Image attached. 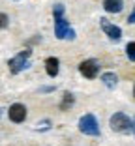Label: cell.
Wrapping results in <instances>:
<instances>
[{
	"mask_svg": "<svg viewBox=\"0 0 135 146\" xmlns=\"http://www.w3.org/2000/svg\"><path fill=\"white\" fill-rule=\"evenodd\" d=\"M8 114H9V120L11 122L21 124V122H25V118H26V107L21 105V103H13L11 107H9Z\"/></svg>",
	"mask_w": 135,
	"mask_h": 146,
	"instance_id": "6",
	"label": "cell"
},
{
	"mask_svg": "<svg viewBox=\"0 0 135 146\" xmlns=\"http://www.w3.org/2000/svg\"><path fill=\"white\" fill-rule=\"evenodd\" d=\"M133 96H135V86H133Z\"/></svg>",
	"mask_w": 135,
	"mask_h": 146,
	"instance_id": "18",
	"label": "cell"
},
{
	"mask_svg": "<svg viewBox=\"0 0 135 146\" xmlns=\"http://www.w3.org/2000/svg\"><path fill=\"white\" fill-rule=\"evenodd\" d=\"M53 15H55V19H62V15H64V4H55Z\"/></svg>",
	"mask_w": 135,
	"mask_h": 146,
	"instance_id": "13",
	"label": "cell"
},
{
	"mask_svg": "<svg viewBox=\"0 0 135 146\" xmlns=\"http://www.w3.org/2000/svg\"><path fill=\"white\" fill-rule=\"evenodd\" d=\"M109 124H111V129H113V131H118V133H126V131L133 129V122H131L124 112H114V114L111 116Z\"/></svg>",
	"mask_w": 135,
	"mask_h": 146,
	"instance_id": "1",
	"label": "cell"
},
{
	"mask_svg": "<svg viewBox=\"0 0 135 146\" xmlns=\"http://www.w3.org/2000/svg\"><path fill=\"white\" fill-rule=\"evenodd\" d=\"M79 129H81V133H84V135H92V137H98V135H100V125H98V120H96L94 114L81 116Z\"/></svg>",
	"mask_w": 135,
	"mask_h": 146,
	"instance_id": "2",
	"label": "cell"
},
{
	"mask_svg": "<svg viewBox=\"0 0 135 146\" xmlns=\"http://www.w3.org/2000/svg\"><path fill=\"white\" fill-rule=\"evenodd\" d=\"M122 8H124L122 0H103V9L107 13H118L122 11Z\"/></svg>",
	"mask_w": 135,
	"mask_h": 146,
	"instance_id": "9",
	"label": "cell"
},
{
	"mask_svg": "<svg viewBox=\"0 0 135 146\" xmlns=\"http://www.w3.org/2000/svg\"><path fill=\"white\" fill-rule=\"evenodd\" d=\"M58 64H60V62H58V58H55V56H49L47 60H45V71H47L49 77L55 79L58 75Z\"/></svg>",
	"mask_w": 135,
	"mask_h": 146,
	"instance_id": "8",
	"label": "cell"
},
{
	"mask_svg": "<svg viewBox=\"0 0 135 146\" xmlns=\"http://www.w3.org/2000/svg\"><path fill=\"white\" fill-rule=\"evenodd\" d=\"M51 127V122L49 120H43V122H38L36 124V129H49Z\"/></svg>",
	"mask_w": 135,
	"mask_h": 146,
	"instance_id": "15",
	"label": "cell"
},
{
	"mask_svg": "<svg viewBox=\"0 0 135 146\" xmlns=\"http://www.w3.org/2000/svg\"><path fill=\"white\" fill-rule=\"evenodd\" d=\"M133 133H135V122H133Z\"/></svg>",
	"mask_w": 135,
	"mask_h": 146,
	"instance_id": "17",
	"label": "cell"
},
{
	"mask_svg": "<svg viewBox=\"0 0 135 146\" xmlns=\"http://www.w3.org/2000/svg\"><path fill=\"white\" fill-rule=\"evenodd\" d=\"M101 81H103V84L107 86V88H114L116 86V82H118V77L114 75V73H103L101 75Z\"/></svg>",
	"mask_w": 135,
	"mask_h": 146,
	"instance_id": "10",
	"label": "cell"
},
{
	"mask_svg": "<svg viewBox=\"0 0 135 146\" xmlns=\"http://www.w3.org/2000/svg\"><path fill=\"white\" fill-rule=\"evenodd\" d=\"M30 49H25V51H21L17 56H13L11 60L8 62L9 66V73H13V75H17V73H21L25 68H28V56H30Z\"/></svg>",
	"mask_w": 135,
	"mask_h": 146,
	"instance_id": "3",
	"label": "cell"
},
{
	"mask_svg": "<svg viewBox=\"0 0 135 146\" xmlns=\"http://www.w3.org/2000/svg\"><path fill=\"white\" fill-rule=\"evenodd\" d=\"M126 56L131 62H135V41H130L126 45Z\"/></svg>",
	"mask_w": 135,
	"mask_h": 146,
	"instance_id": "12",
	"label": "cell"
},
{
	"mask_svg": "<svg viewBox=\"0 0 135 146\" xmlns=\"http://www.w3.org/2000/svg\"><path fill=\"white\" fill-rule=\"evenodd\" d=\"M55 36L58 39H75V32L70 28V23L62 19H55Z\"/></svg>",
	"mask_w": 135,
	"mask_h": 146,
	"instance_id": "4",
	"label": "cell"
},
{
	"mask_svg": "<svg viewBox=\"0 0 135 146\" xmlns=\"http://www.w3.org/2000/svg\"><path fill=\"white\" fill-rule=\"evenodd\" d=\"M71 105H73V94L71 92H64V101L60 103V109L62 111H68Z\"/></svg>",
	"mask_w": 135,
	"mask_h": 146,
	"instance_id": "11",
	"label": "cell"
},
{
	"mask_svg": "<svg viewBox=\"0 0 135 146\" xmlns=\"http://www.w3.org/2000/svg\"><path fill=\"white\" fill-rule=\"evenodd\" d=\"M128 23H131V25L135 23V6H133V11L130 13V17H128Z\"/></svg>",
	"mask_w": 135,
	"mask_h": 146,
	"instance_id": "16",
	"label": "cell"
},
{
	"mask_svg": "<svg viewBox=\"0 0 135 146\" xmlns=\"http://www.w3.org/2000/svg\"><path fill=\"white\" fill-rule=\"evenodd\" d=\"M100 25H101V28H103V32L107 36H109L113 41H118V39L122 38V30L118 28L116 25H113V23H109L107 19H100Z\"/></svg>",
	"mask_w": 135,
	"mask_h": 146,
	"instance_id": "7",
	"label": "cell"
},
{
	"mask_svg": "<svg viewBox=\"0 0 135 146\" xmlns=\"http://www.w3.org/2000/svg\"><path fill=\"white\" fill-rule=\"evenodd\" d=\"M79 71L86 79H96L98 71H100V64H98L96 60H84V62L79 64Z\"/></svg>",
	"mask_w": 135,
	"mask_h": 146,
	"instance_id": "5",
	"label": "cell"
},
{
	"mask_svg": "<svg viewBox=\"0 0 135 146\" xmlns=\"http://www.w3.org/2000/svg\"><path fill=\"white\" fill-rule=\"evenodd\" d=\"M8 25H9L8 15H6V13H0V30H2V28H6Z\"/></svg>",
	"mask_w": 135,
	"mask_h": 146,
	"instance_id": "14",
	"label": "cell"
}]
</instances>
